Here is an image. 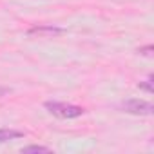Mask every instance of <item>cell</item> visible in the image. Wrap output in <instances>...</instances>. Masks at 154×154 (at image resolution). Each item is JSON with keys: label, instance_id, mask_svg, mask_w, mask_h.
Returning <instances> with one entry per match:
<instances>
[{"label": "cell", "instance_id": "cell-1", "mask_svg": "<svg viewBox=\"0 0 154 154\" xmlns=\"http://www.w3.org/2000/svg\"><path fill=\"white\" fill-rule=\"evenodd\" d=\"M45 109L56 116V118H63V120H72V118H78L84 114V109L78 105H72V103H63V102H45L44 103Z\"/></svg>", "mask_w": 154, "mask_h": 154}, {"label": "cell", "instance_id": "cell-2", "mask_svg": "<svg viewBox=\"0 0 154 154\" xmlns=\"http://www.w3.org/2000/svg\"><path fill=\"white\" fill-rule=\"evenodd\" d=\"M122 109L129 114H140V116H147V114H152L154 107L150 102H145V100H127L122 103Z\"/></svg>", "mask_w": 154, "mask_h": 154}, {"label": "cell", "instance_id": "cell-3", "mask_svg": "<svg viewBox=\"0 0 154 154\" xmlns=\"http://www.w3.org/2000/svg\"><path fill=\"white\" fill-rule=\"evenodd\" d=\"M58 35V33H63V29L60 27H53V26H35L29 29V35Z\"/></svg>", "mask_w": 154, "mask_h": 154}, {"label": "cell", "instance_id": "cell-4", "mask_svg": "<svg viewBox=\"0 0 154 154\" xmlns=\"http://www.w3.org/2000/svg\"><path fill=\"white\" fill-rule=\"evenodd\" d=\"M22 136H24V132L17 131V129H0V143H6L9 140H17Z\"/></svg>", "mask_w": 154, "mask_h": 154}, {"label": "cell", "instance_id": "cell-5", "mask_svg": "<svg viewBox=\"0 0 154 154\" xmlns=\"http://www.w3.org/2000/svg\"><path fill=\"white\" fill-rule=\"evenodd\" d=\"M24 154H29V152H51L49 147H44V145H27L22 149Z\"/></svg>", "mask_w": 154, "mask_h": 154}, {"label": "cell", "instance_id": "cell-6", "mask_svg": "<svg viewBox=\"0 0 154 154\" xmlns=\"http://www.w3.org/2000/svg\"><path fill=\"white\" fill-rule=\"evenodd\" d=\"M140 87L145 89L147 93H152V91H154V87H152V76H149V78H147L143 84H140Z\"/></svg>", "mask_w": 154, "mask_h": 154}, {"label": "cell", "instance_id": "cell-7", "mask_svg": "<svg viewBox=\"0 0 154 154\" xmlns=\"http://www.w3.org/2000/svg\"><path fill=\"white\" fill-rule=\"evenodd\" d=\"M150 51H152V47H150V45H147V47H141V49H140V53H141V54H150Z\"/></svg>", "mask_w": 154, "mask_h": 154}, {"label": "cell", "instance_id": "cell-8", "mask_svg": "<svg viewBox=\"0 0 154 154\" xmlns=\"http://www.w3.org/2000/svg\"><path fill=\"white\" fill-rule=\"evenodd\" d=\"M8 93V89H0V94H6Z\"/></svg>", "mask_w": 154, "mask_h": 154}]
</instances>
